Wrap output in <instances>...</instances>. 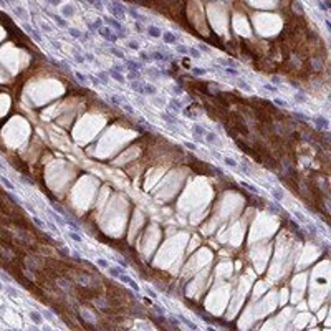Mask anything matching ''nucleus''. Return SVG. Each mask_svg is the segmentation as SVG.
<instances>
[{"label": "nucleus", "instance_id": "obj_28", "mask_svg": "<svg viewBox=\"0 0 331 331\" xmlns=\"http://www.w3.org/2000/svg\"><path fill=\"white\" fill-rule=\"evenodd\" d=\"M75 58H76V60L80 61V63H83V61H85V60H83V56H81V55H76V56H75Z\"/></svg>", "mask_w": 331, "mask_h": 331}, {"label": "nucleus", "instance_id": "obj_4", "mask_svg": "<svg viewBox=\"0 0 331 331\" xmlns=\"http://www.w3.org/2000/svg\"><path fill=\"white\" fill-rule=\"evenodd\" d=\"M27 267L28 268H33V270H36V268H40V262L38 260H35L33 257H27Z\"/></svg>", "mask_w": 331, "mask_h": 331}, {"label": "nucleus", "instance_id": "obj_15", "mask_svg": "<svg viewBox=\"0 0 331 331\" xmlns=\"http://www.w3.org/2000/svg\"><path fill=\"white\" fill-rule=\"evenodd\" d=\"M68 33H70L71 36H75V38H80V36H81V31L75 30V28H68Z\"/></svg>", "mask_w": 331, "mask_h": 331}, {"label": "nucleus", "instance_id": "obj_8", "mask_svg": "<svg viewBox=\"0 0 331 331\" xmlns=\"http://www.w3.org/2000/svg\"><path fill=\"white\" fill-rule=\"evenodd\" d=\"M58 285L63 288V290H68V291H71V283L68 280H58Z\"/></svg>", "mask_w": 331, "mask_h": 331}, {"label": "nucleus", "instance_id": "obj_22", "mask_svg": "<svg viewBox=\"0 0 331 331\" xmlns=\"http://www.w3.org/2000/svg\"><path fill=\"white\" fill-rule=\"evenodd\" d=\"M93 301L96 303V306H99V308H103V310L106 308V305H104V301H103V300H98V298H94V300H93Z\"/></svg>", "mask_w": 331, "mask_h": 331}, {"label": "nucleus", "instance_id": "obj_3", "mask_svg": "<svg viewBox=\"0 0 331 331\" xmlns=\"http://www.w3.org/2000/svg\"><path fill=\"white\" fill-rule=\"evenodd\" d=\"M80 315H81L86 321H90V323H96V316L91 315V313H90L86 308H81V310H80Z\"/></svg>", "mask_w": 331, "mask_h": 331}, {"label": "nucleus", "instance_id": "obj_23", "mask_svg": "<svg viewBox=\"0 0 331 331\" xmlns=\"http://www.w3.org/2000/svg\"><path fill=\"white\" fill-rule=\"evenodd\" d=\"M76 78H78V80H80V81H81V83H86V76H85L83 73L76 71Z\"/></svg>", "mask_w": 331, "mask_h": 331}, {"label": "nucleus", "instance_id": "obj_9", "mask_svg": "<svg viewBox=\"0 0 331 331\" xmlns=\"http://www.w3.org/2000/svg\"><path fill=\"white\" fill-rule=\"evenodd\" d=\"M240 184L244 185L245 189H248V190H252L253 194H258V189L255 187V185H252V184H248V182H245V181H240Z\"/></svg>", "mask_w": 331, "mask_h": 331}, {"label": "nucleus", "instance_id": "obj_11", "mask_svg": "<svg viewBox=\"0 0 331 331\" xmlns=\"http://www.w3.org/2000/svg\"><path fill=\"white\" fill-rule=\"evenodd\" d=\"M316 126H320V127H328V121H326L325 118H316Z\"/></svg>", "mask_w": 331, "mask_h": 331}, {"label": "nucleus", "instance_id": "obj_2", "mask_svg": "<svg viewBox=\"0 0 331 331\" xmlns=\"http://www.w3.org/2000/svg\"><path fill=\"white\" fill-rule=\"evenodd\" d=\"M162 40L166 41V43H169V45H174V43L177 41V35L172 33V31H164L162 33Z\"/></svg>", "mask_w": 331, "mask_h": 331}, {"label": "nucleus", "instance_id": "obj_13", "mask_svg": "<svg viewBox=\"0 0 331 331\" xmlns=\"http://www.w3.org/2000/svg\"><path fill=\"white\" fill-rule=\"evenodd\" d=\"M86 2H88V3H90V5L96 7L98 10H101V8H103V3H101V2H99V0H86Z\"/></svg>", "mask_w": 331, "mask_h": 331}, {"label": "nucleus", "instance_id": "obj_25", "mask_svg": "<svg viewBox=\"0 0 331 331\" xmlns=\"http://www.w3.org/2000/svg\"><path fill=\"white\" fill-rule=\"evenodd\" d=\"M185 148H187V149H190V151H197L195 144H192V143H185Z\"/></svg>", "mask_w": 331, "mask_h": 331}, {"label": "nucleus", "instance_id": "obj_10", "mask_svg": "<svg viewBox=\"0 0 331 331\" xmlns=\"http://www.w3.org/2000/svg\"><path fill=\"white\" fill-rule=\"evenodd\" d=\"M30 318L35 321V323H41V315L36 313V311H30Z\"/></svg>", "mask_w": 331, "mask_h": 331}, {"label": "nucleus", "instance_id": "obj_24", "mask_svg": "<svg viewBox=\"0 0 331 331\" xmlns=\"http://www.w3.org/2000/svg\"><path fill=\"white\" fill-rule=\"evenodd\" d=\"M194 75L202 76V75H205V70H202V68H195V70H194Z\"/></svg>", "mask_w": 331, "mask_h": 331}, {"label": "nucleus", "instance_id": "obj_19", "mask_svg": "<svg viewBox=\"0 0 331 331\" xmlns=\"http://www.w3.org/2000/svg\"><path fill=\"white\" fill-rule=\"evenodd\" d=\"M33 222H35V224L40 227V229H45V222H43V220H40L38 217H33Z\"/></svg>", "mask_w": 331, "mask_h": 331}, {"label": "nucleus", "instance_id": "obj_16", "mask_svg": "<svg viewBox=\"0 0 331 331\" xmlns=\"http://www.w3.org/2000/svg\"><path fill=\"white\" fill-rule=\"evenodd\" d=\"M111 76L114 78V80H118V81H124V76H122L121 73H116V71H111Z\"/></svg>", "mask_w": 331, "mask_h": 331}, {"label": "nucleus", "instance_id": "obj_20", "mask_svg": "<svg viewBox=\"0 0 331 331\" xmlns=\"http://www.w3.org/2000/svg\"><path fill=\"white\" fill-rule=\"evenodd\" d=\"M111 51H113V55H114V56H118V58H124V55H122V51H121V50H116V48H111Z\"/></svg>", "mask_w": 331, "mask_h": 331}, {"label": "nucleus", "instance_id": "obj_29", "mask_svg": "<svg viewBox=\"0 0 331 331\" xmlns=\"http://www.w3.org/2000/svg\"><path fill=\"white\" fill-rule=\"evenodd\" d=\"M129 46H131V48H134V50H138V43H132V41H131V43H129Z\"/></svg>", "mask_w": 331, "mask_h": 331}, {"label": "nucleus", "instance_id": "obj_6", "mask_svg": "<svg viewBox=\"0 0 331 331\" xmlns=\"http://www.w3.org/2000/svg\"><path fill=\"white\" fill-rule=\"evenodd\" d=\"M73 13H75V7H73V5H63V7H61V15L71 17Z\"/></svg>", "mask_w": 331, "mask_h": 331}, {"label": "nucleus", "instance_id": "obj_27", "mask_svg": "<svg viewBox=\"0 0 331 331\" xmlns=\"http://www.w3.org/2000/svg\"><path fill=\"white\" fill-rule=\"evenodd\" d=\"M154 58H156V60H166V56L161 55V53H156V55H154Z\"/></svg>", "mask_w": 331, "mask_h": 331}, {"label": "nucleus", "instance_id": "obj_14", "mask_svg": "<svg viewBox=\"0 0 331 331\" xmlns=\"http://www.w3.org/2000/svg\"><path fill=\"white\" fill-rule=\"evenodd\" d=\"M96 263L99 265L101 268H108V267H109V262H108V260H103V258H98Z\"/></svg>", "mask_w": 331, "mask_h": 331}, {"label": "nucleus", "instance_id": "obj_30", "mask_svg": "<svg viewBox=\"0 0 331 331\" xmlns=\"http://www.w3.org/2000/svg\"><path fill=\"white\" fill-rule=\"evenodd\" d=\"M48 2H50V3H53V5H58V3H60V0H48Z\"/></svg>", "mask_w": 331, "mask_h": 331}, {"label": "nucleus", "instance_id": "obj_17", "mask_svg": "<svg viewBox=\"0 0 331 331\" xmlns=\"http://www.w3.org/2000/svg\"><path fill=\"white\" fill-rule=\"evenodd\" d=\"M224 162H225V164H229L230 167H239V164L235 162V161H232L230 157H225V159H224Z\"/></svg>", "mask_w": 331, "mask_h": 331}, {"label": "nucleus", "instance_id": "obj_26", "mask_svg": "<svg viewBox=\"0 0 331 331\" xmlns=\"http://www.w3.org/2000/svg\"><path fill=\"white\" fill-rule=\"evenodd\" d=\"M275 104H278V106H286V103L283 101V99H278V98L275 99Z\"/></svg>", "mask_w": 331, "mask_h": 331}, {"label": "nucleus", "instance_id": "obj_21", "mask_svg": "<svg viewBox=\"0 0 331 331\" xmlns=\"http://www.w3.org/2000/svg\"><path fill=\"white\" fill-rule=\"evenodd\" d=\"M68 235H70V237H71V239L75 240V242H81V237H80L78 234H75V232H70Z\"/></svg>", "mask_w": 331, "mask_h": 331}, {"label": "nucleus", "instance_id": "obj_12", "mask_svg": "<svg viewBox=\"0 0 331 331\" xmlns=\"http://www.w3.org/2000/svg\"><path fill=\"white\" fill-rule=\"evenodd\" d=\"M13 12H17V15H18V17H22V18H27V15H25L27 12L23 10L22 7H13Z\"/></svg>", "mask_w": 331, "mask_h": 331}, {"label": "nucleus", "instance_id": "obj_1", "mask_svg": "<svg viewBox=\"0 0 331 331\" xmlns=\"http://www.w3.org/2000/svg\"><path fill=\"white\" fill-rule=\"evenodd\" d=\"M98 30H99V33H101V35L104 36V38H108V40H109V41H113V43H114V41H118L116 35H114V33H113V31L109 30L108 27H99Z\"/></svg>", "mask_w": 331, "mask_h": 331}, {"label": "nucleus", "instance_id": "obj_7", "mask_svg": "<svg viewBox=\"0 0 331 331\" xmlns=\"http://www.w3.org/2000/svg\"><path fill=\"white\" fill-rule=\"evenodd\" d=\"M148 33L151 36H154V38H159V35H161V30L159 28H156V27H148Z\"/></svg>", "mask_w": 331, "mask_h": 331}, {"label": "nucleus", "instance_id": "obj_5", "mask_svg": "<svg viewBox=\"0 0 331 331\" xmlns=\"http://www.w3.org/2000/svg\"><path fill=\"white\" fill-rule=\"evenodd\" d=\"M192 129H194V134L197 136V139H199V138H200V139H204L205 132H207V131L204 129V127H202V126H199V124H194V127H192Z\"/></svg>", "mask_w": 331, "mask_h": 331}, {"label": "nucleus", "instance_id": "obj_18", "mask_svg": "<svg viewBox=\"0 0 331 331\" xmlns=\"http://www.w3.org/2000/svg\"><path fill=\"white\" fill-rule=\"evenodd\" d=\"M187 51H189V53H190V55L194 56V58H199V56H200V51H199L197 48H189Z\"/></svg>", "mask_w": 331, "mask_h": 331}]
</instances>
